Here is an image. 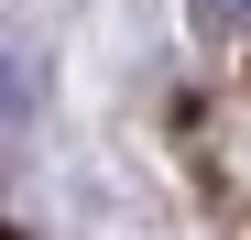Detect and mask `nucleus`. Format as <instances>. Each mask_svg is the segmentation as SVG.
<instances>
[{
  "label": "nucleus",
  "instance_id": "obj_1",
  "mask_svg": "<svg viewBox=\"0 0 251 240\" xmlns=\"http://www.w3.org/2000/svg\"><path fill=\"white\" fill-rule=\"evenodd\" d=\"M22 98H33V88H22V66L0 55V120H22Z\"/></svg>",
  "mask_w": 251,
  "mask_h": 240
},
{
  "label": "nucleus",
  "instance_id": "obj_2",
  "mask_svg": "<svg viewBox=\"0 0 251 240\" xmlns=\"http://www.w3.org/2000/svg\"><path fill=\"white\" fill-rule=\"evenodd\" d=\"M240 11H251V0H240Z\"/></svg>",
  "mask_w": 251,
  "mask_h": 240
}]
</instances>
